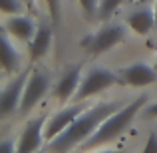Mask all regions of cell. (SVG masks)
<instances>
[{
	"instance_id": "obj_1",
	"label": "cell",
	"mask_w": 157,
	"mask_h": 153,
	"mask_svg": "<svg viewBox=\"0 0 157 153\" xmlns=\"http://www.w3.org/2000/svg\"><path fill=\"white\" fill-rule=\"evenodd\" d=\"M125 105V101H101L94 107H88L78 119H74L58 137H54L52 141H48V149L46 153H68L72 147L84 143L88 137H92L94 131L100 127V123L105 117H109L111 113H115L117 109Z\"/></svg>"
},
{
	"instance_id": "obj_2",
	"label": "cell",
	"mask_w": 157,
	"mask_h": 153,
	"mask_svg": "<svg viewBox=\"0 0 157 153\" xmlns=\"http://www.w3.org/2000/svg\"><path fill=\"white\" fill-rule=\"evenodd\" d=\"M145 103H147V96L143 94V96H137L133 101L125 103L121 109H117L115 113H111L109 117H105L104 121L100 123V127L94 131L92 137H88L84 143H82L84 149H94V147H100V145H104V143L111 141V139L119 137V135L133 123V119L139 115V111L143 109Z\"/></svg>"
},
{
	"instance_id": "obj_3",
	"label": "cell",
	"mask_w": 157,
	"mask_h": 153,
	"mask_svg": "<svg viewBox=\"0 0 157 153\" xmlns=\"http://www.w3.org/2000/svg\"><path fill=\"white\" fill-rule=\"evenodd\" d=\"M123 86L121 84V76L119 72H111V70H105V68H100V66H94V68L88 70V74L84 76L80 88L76 92V101H84L88 100L90 96H96V94H101L104 90L111 88V86Z\"/></svg>"
},
{
	"instance_id": "obj_4",
	"label": "cell",
	"mask_w": 157,
	"mask_h": 153,
	"mask_svg": "<svg viewBox=\"0 0 157 153\" xmlns=\"http://www.w3.org/2000/svg\"><path fill=\"white\" fill-rule=\"evenodd\" d=\"M127 36L125 28L121 24H107V26L100 28L96 34H88L82 40V48L90 54V56H101L109 48L117 46L119 42H123Z\"/></svg>"
},
{
	"instance_id": "obj_5",
	"label": "cell",
	"mask_w": 157,
	"mask_h": 153,
	"mask_svg": "<svg viewBox=\"0 0 157 153\" xmlns=\"http://www.w3.org/2000/svg\"><path fill=\"white\" fill-rule=\"evenodd\" d=\"M50 82H52V78L46 70H36V72L30 74V78L26 82V88H24L22 103H20V111L22 113L32 111V107L42 100V96L50 90Z\"/></svg>"
},
{
	"instance_id": "obj_6",
	"label": "cell",
	"mask_w": 157,
	"mask_h": 153,
	"mask_svg": "<svg viewBox=\"0 0 157 153\" xmlns=\"http://www.w3.org/2000/svg\"><path fill=\"white\" fill-rule=\"evenodd\" d=\"M48 123L46 115H38L34 119H28L24 131L20 135V141L16 145V153H36L44 141V127Z\"/></svg>"
},
{
	"instance_id": "obj_7",
	"label": "cell",
	"mask_w": 157,
	"mask_h": 153,
	"mask_svg": "<svg viewBox=\"0 0 157 153\" xmlns=\"http://www.w3.org/2000/svg\"><path fill=\"white\" fill-rule=\"evenodd\" d=\"M30 74H32V66L26 68L24 72H20L18 76L4 88L2 100H0V111H2L4 117L10 115L12 111H16V107H20L22 96H24V88H26V82H28V78H30Z\"/></svg>"
},
{
	"instance_id": "obj_8",
	"label": "cell",
	"mask_w": 157,
	"mask_h": 153,
	"mask_svg": "<svg viewBox=\"0 0 157 153\" xmlns=\"http://www.w3.org/2000/svg\"><path fill=\"white\" fill-rule=\"evenodd\" d=\"M86 109H88V105H86L84 101H78L76 105L66 107V109L58 111L50 121L46 123V127H44V139H46V141H52L54 137H58V135H60L62 131H64L66 127L74 121V119L80 117Z\"/></svg>"
},
{
	"instance_id": "obj_9",
	"label": "cell",
	"mask_w": 157,
	"mask_h": 153,
	"mask_svg": "<svg viewBox=\"0 0 157 153\" xmlns=\"http://www.w3.org/2000/svg\"><path fill=\"white\" fill-rule=\"evenodd\" d=\"M123 86H131V88H143L157 82V70L153 66H147L143 62H135V64L127 66V68L119 70Z\"/></svg>"
},
{
	"instance_id": "obj_10",
	"label": "cell",
	"mask_w": 157,
	"mask_h": 153,
	"mask_svg": "<svg viewBox=\"0 0 157 153\" xmlns=\"http://www.w3.org/2000/svg\"><path fill=\"white\" fill-rule=\"evenodd\" d=\"M54 28L56 26H54L52 20H42L38 24V30H36L30 46H28L30 48V64L48 54V50L52 46V40H54Z\"/></svg>"
},
{
	"instance_id": "obj_11",
	"label": "cell",
	"mask_w": 157,
	"mask_h": 153,
	"mask_svg": "<svg viewBox=\"0 0 157 153\" xmlns=\"http://www.w3.org/2000/svg\"><path fill=\"white\" fill-rule=\"evenodd\" d=\"M80 76H82V64L72 66V68L60 78V82L56 84V88H54V98H56L58 101L64 103V101H68L72 96H76L78 88H80V84H82Z\"/></svg>"
},
{
	"instance_id": "obj_12",
	"label": "cell",
	"mask_w": 157,
	"mask_h": 153,
	"mask_svg": "<svg viewBox=\"0 0 157 153\" xmlns=\"http://www.w3.org/2000/svg\"><path fill=\"white\" fill-rule=\"evenodd\" d=\"M127 24L129 28L135 32V34L143 36L147 32H151V28L157 26V20H155V6H143L133 10L129 16H127Z\"/></svg>"
},
{
	"instance_id": "obj_13",
	"label": "cell",
	"mask_w": 157,
	"mask_h": 153,
	"mask_svg": "<svg viewBox=\"0 0 157 153\" xmlns=\"http://www.w3.org/2000/svg\"><path fill=\"white\" fill-rule=\"evenodd\" d=\"M4 30H6L8 34L16 36L18 40H30V38H34L38 26L34 24V20H32L30 16L14 14L12 18L6 20V24H4Z\"/></svg>"
},
{
	"instance_id": "obj_14",
	"label": "cell",
	"mask_w": 157,
	"mask_h": 153,
	"mask_svg": "<svg viewBox=\"0 0 157 153\" xmlns=\"http://www.w3.org/2000/svg\"><path fill=\"white\" fill-rule=\"evenodd\" d=\"M20 52L16 50V46L10 42L8 38V32L4 30V36H2V66H4V74H14L20 70Z\"/></svg>"
},
{
	"instance_id": "obj_15",
	"label": "cell",
	"mask_w": 157,
	"mask_h": 153,
	"mask_svg": "<svg viewBox=\"0 0 157 153\" xmlns=\"http://www.w3.org/2000/svg\"><path fill=\"white\" fill-rule=\"evenodd\" d=\"M121 2H123V0H100V12H98V18H100L101 22L109 20L111 16L115 14V10L119 8Z\"/></svg>"
},
{
	"instance_id": "obj_16",
	"label": "cell",
	"mask_w": 157,
	"mask_h": 153,
	"mask_svg": "<svg viewBox=\"0 0 157 153\" xmlns=\"http://www.w3.org/2000/svg\"><path fill=\"white\" fill-rule=\"evenodd\" d=\"M80 6L84 10V16L88 22H96L98 12H100V0H80Z\"/></svg>"
},
{
	"instance_id": "obj_17",
	"label": "cell",
	"mask_w": 157,
	"mask_h": 153,
	"mask_svg": "<svg viewBox=\"0 0 157 153\" xmlns=\"http://www.w3.org/2000/svg\"><path fill=\"white\" fill-rule=\"evenodd\" d=\"M48 6V12H50V20L54 22V26L60 24V18H62V4L60 0H44Z\"/></svg>"
},
{
	"instance_id": "obj_18",
	"label": "cell",
	"mask_w": 157,
	"mask_h": 153,
	"mask_svg": "<svg viewBox=\"0 0 157 153\" xmlns=\"http://www.w3.org/2000/svg\"><path fill=\"white\" fill-rule=\"evenodd\" d=\"M24 0H0V8L8 14H20Z\"/></svg>"
},
{
	"instance_id": "obj_19",
	"label": "cell",
	"mask_w": 157,
	"mask_h": 153,
	"mask_svg": "<svg viewBox=\"0 0 157 153\" xmlns=\"http://www.w3.org/2000/svg\"><path fill=\"white\" fill-rule=\"evenodd\" d=\"M143 153H157V133L155 131L149 133V139H147L145 147H143Z\"/></svg>"
},
{
	"instance_id": "obj_20",
	"label": "cell",
	"mask_w": 157,
	"mask_h": 153,
	"mask_svg": "<svg viewBox=\"0 0 157 153\" xmlns=\"http://www.w3.org/2000/svg\"><path fill=\"white\" fill-rule=\"evenodd\" d=\"M0 153H16L14 141H12V139H6V141H2V143H0Z\"/></svg>"
},
{
	"instance_id": "obj_21",
	"label": "cell",
	"mask_w": 157,
	"mask_h": 153,
	"mask_svg": "<svg viewBox=\"0 0 157 153\" xmlns=\"http://www.w3.org/2000/svg\"><path fill=\"white\" fill-rule=\"evenodd\" d=\"M143 115H145L147 119L157 117V101H155V103H151V105H147V107H145V111H143Z\"/></svg>"
},
{
	"instance_id": "obj_22",
	"label": "cell",
	"mask_w": 157,
	"mask_h": 153,
	"mask_svg": "<svg viewBox=\"0 0 157 153\" xmlns=\"http://www.w3.org/2000/svg\"><path fill=\"white\" fill-rule=\"evenodd\" d=\"M24 4H26V6L30 8L32 12H36V4H34V0H24Z\"/></svg>"
},
{
	"instance_id": "obj_23",
	"label": "cell",
	"mask_w": 157,
	"mask_h": 153,
	"mask_svg": "<svg viewBox=\"0 0 157 153\" xmlns=\"http://www.w3.org/2000/svg\"><path fill=\"white\" fill-rule=\"evenodd\" d=\"M100 153H119V151H115V149H107V151H100Z\"/></svg>"
},
{
	"instance_id": "obj_24",
	"label": "cell",
	"mask_w": 157,
	"mask_h": 153,
	"mask_svg": "<svg viewBox=\"0 0 157 153\" xmlns=\"http://www.w3.org/2000/svg\"><path fill=\"white\" fill-rule=\"evenodd\" d=\"M155 20H157V2H155Z\"/></svg>"
},
{
	"instance_id": "obj_25",
	"label": "cell",
	"mask_w": 157,
	"mask_h": 153,
	"mask_svg": "<svg viewBox=\"0 0 157 153\" xmlns=\"http://www.w3.org/2000/svg\"><path fill=\"white\" fill-rule=\"evenodd\" d=\"M153 68H155V70H157V60H155V64H153Z\"/></svg>"
}]
</instances>
